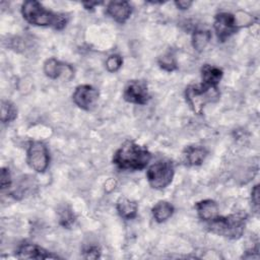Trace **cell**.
<instances>
[{
  "label": "cell",
  "mask_w": 260,
  "mask_h": 260,
  "mask_svg": "<svg viewBox=\"0 0 260 260\" xmlns=\"http://www.w3.org/2000/svg\"><path fill=\"white\" fill-rule=\"evenodd\" d=\"M16 255L20 259H56L59 258L57 255L49 252L48 250L40 247L36 244L23 243L17 250Z\"/></svg>",
  "instance_id": "cell-11"
},
{
  "label": "cell",
  "mask_w": 260,
  "mask_h": 260,
  "mask_svg": "<svg viewBox=\"0 0 260 260\" xmlns=\"http://www.w3.org/2000/svg\"><path fill=\"white\" fill-rule=\"evenodd\" d=\"M107 14L115 21L124 23L132 13V6L127 1H112L107 5Z\"/></svg>",
  "instance_id": "cell-12"
},
{
  "label": "cell",
  "mask_w": 260,
  "mask_h": 260,
  "mask_svg": "<svg viewBox=\"0 0 260 260\" xmlns=\"http://www.w3.org/2000/svg\"><path fill=\"white\" fill-rule=\"evenodd\" d=\"M123 98L126 102L135 105H145L150 100L148 86L144 80H130L126 84Z\"/></svg>",
  "instance_id": "cell-8"
},
{
  "label": "cell",
  "mask_w": 260,
  "mask_h": 260,
  "mask_svg": "<svg viewBox=\"0 0 260 260\" xmlns=\"http://www.w3.org/2000/svg\"><path fill=\"white\" fill-rule=\"evenodd\" d=\"M21 14L30 24L38 26H52L55 29H63L67 23V17L64 14L53 12L39 1L28 0L21 5Z\"/></svg>",
  "instance_id": "cell-2"
},
{
  "label": "cell",
  "mask_w": 260,
  "mask_h": 260,
  "mask_svg": "<svg viewBox=\"0 0 260 260\" xmlns=\"http://www.w3.org/2000/svg\"><path fill=\"white\" fill-rule=\"evenodd\" d=\"M211 39L208 29H196L192 35V46L197 52L203 51Z\"/></svg>",
  "instance_id": "cell-18"
},
{
  "label": "cell",
  "mask_w": 260,
  "mask_h": 260,
  "mask_svg": "<svg viewBox=\"0 0 260 260\" xmlns=\"http://www.w3.org/2000/svg\"><path fill=\"white\" fill-rule=\"evenodd\" d=\"M105 64H106V68L109 72H116L121 68V66L123 64V59L118 54H112L107 58Z\"/></svg>",
  "instance_id": "cell-22"
},
{
  "label": "cell",
  "mask_w": 260,
  "mask_h": 260,
  "mask_svg": "<svg viewBox=\"0 0 260 260\" xmlns=\"http://www.w3.org/2000/svg\"><path fill=\"white\" fill-rule=\"evenodd\" d=\"M100 4H101V3H99V2H83V6H84V8L87 9V10H91V9H93L94 6L100 5Z\"/></svg>",
  "instance_id": "cell-27"
},
{
  "label": "cell",
  "mask_w": 260,
  "mask_h": 260,
  "mask_svg": "<svg viewBox=\"0 0 260 260\" xmlns=\"http://www.w3.org/2000/svg\"><path fill=\"white\" fill-rule=\"evenodd\" d=\"M247 219V213L239 211L224 216L218 215L205 223L210 233L226 239L238 240L245 232Z\"/></svg>",
  "instance_id": "cell-3"
},
{
  "label": "cell",
  "mask_w": 260,
  "mask_h": 260,
  "mask_svg": "<svg viewBox=\"0 0 260 260\" xmlns=\"http://www.w3.org/2000/svg\"><path fill=\"white\" fill-rule=\"evenodd\" d=\"M151 213L156 222H165L167 221L174 213V206L165 200L158 201L151 208Z\"/></svg>",
  "instance_id": "cell-17"
},
{
  "label": "cell",
  "mask_w": 260,
  "mask_h": 260,
  "mask_svg": "<svg viewBox=\"0 0 260 260\" xmlns=\"http://www.w3.org/2000/svg\"><path fill=\"white\" fill-rule=\"evenodd\" d=\"M85 258H98L101 255V249L98 246H89L83 250Z\"/></svg>",
  "instance_id": "cell-25"
},
{
  "label": "cell",
  "mask_w": 260,
  "mask_h": 260,
  "mask_svg": "<svg viewBox=\"0 0 260 260\" xmlns=\"http://www.w3.org/2000/svg\"><path fill=\"white\" fill-rule=\"evenodd\" d=\"M175 167L171 159L162 157L152 162L146 171V179L151 188L161 190L168 187L174 178Z\"/></svg>",
  "instance_id": "cell-5"
},
{
  "label": "cell",
  "mask_w": 260,
  "mask_h": 260,
  "mask_svg": "<svg viewBox=\"0 0 260 260\" xmlns=\"http://www.w3.org/2000/svg\"><path fill=\"white\" fill-rule=\"evenodd\" d=\"M28 166L38 173H44L50 162V153L46 144L42 141H29L26 149Z\"/></svg>",
  "instance_id": "cell-6"
},
{
  "label": "cell",
  "mask_w": 260,
  "mask_h": 260,
  "mask_svg": "<svg viewBox=\"0 0 260 260\" xmlns=\"http://www.w3.org/2000/svg\"><path fill=\"white\" fill-rule=\"evenodd\" d=\"M116 209L118 214L124 219H132L136 217L138 211V205L135 201L126 197H120L116 203Z\"/></svg>",
  "instance_id": "cell-16"
},
{
  "label": "cell",
  "mask_w": 260,
  "mask_h": 260,
  "mask_svg": "<svg viewBox=\"0 0 260 260\" xmlns=\"http://www.w3.org/2000/svg\"><path fill=\"white\" fill-rule=\"evenodd\" d=\"M0 183H1V189L6 190L11 187V175L9 172V169L2 168L1 169V175H0Z\"/></svg>",
  "instance_id": "cell-23"
},
{
  "label": "cell",
  "mask_w": 260,
  "mask_h": 260,
  "mask_svg": "<svg viewBox=\"0 0 260 260\" xmlns=\"http://www.w3.org/2000/svg\"><path fill=\"white\" fill-rule=\"evenodd\" d=\"M207 150L205 147L200 146V145H189L185 148L183 152V157L184 161L188 166L196 167L200 166L203 160L205 159L207 155Z\"/></svg>",
  "instance_id": "cell-14"
},
{
  "label": "cell",
  "mask_w": 260,
  "mask_h": 260,
  "mask_svg": "<svg viewBox=\"0 0 260 260\" xmlns=\"http://www.w3.org/2000/svg\"><path fill=\"white\" fill-rule=\"evenodd\" d=\"M198 217L207 222L218 216V205L212 199H204L195 203Z\"/></svg>",
  "instance_id": "cell-13"
},
{
  "label": "cell",
  "mask_w": 260,
  "mask_h": 260,
  "mask_svg": "<svg viewBox=\"0 0 260 260\" xmlns=\"http://www.w3.org/2000/svg\"><path fill=\"white\" fill-rule=\"evenodd\" d=\"M175 5L181 9V10H186L188 9L191 5H192V1H186V0H180V1H176Z\"/></svg>",
  "instance_id": "cell-26"
},
{
  "label": "cell",
  "mask_w": 260,
  "mask_h": 260,
  "mask_svg": "<svg viewBox=\"0 0 260 260\" xmlns=\"http://www.w3.org/2000/svg\"><path fill=\"white\" fill-rule=\"evenodd\" d=\"M151 159L150 151L133 140H126L115 151L113 164L123 171L143 170Z\"/></svg>",
  "instance_id": "cell-1"
},
{
  "label": "cell",
  "mask_w": 260,
  "mask_h": 260,
  "mask_svg": "<svg viewBox=\"0 0 260 260\" xmlns=\"http://www.w3.org/2000/svg\"><path fill=\"white\" fill-rule=\"evenodd\" d=\"M99 90L89 84H80L75 87L72 100L73 103L84 111L92 110L99 100Z\"/></svg>",
  "instance_id": "cell-9"
},
{
  "label": "cell",
  "mask_w": 260,
  "mask_h": 260,
  "mask_svg": "<svg viewBox=\"0 0 260 260\" xmlns=\"http://www.w3.org/2000/svg\"><path fill=\"white\" fill-rule=\"evenodd\" d=\"M58 215H59V223L63 228L69 229L75 221V215L72 209L67 205H63L62 207L59 208Z\"/></svg>",
  "instance_id": "cell-20"
},
{
  "label": "cell",
  "mask_w": 260,
  "mask_h": 260,
  "mask_svg": "<svg viewBox=\"0 0 260 260\" xmlns=\"http://www.w3.org/2000/svg\"><path fill=\"white\" fill-rule=\"evenodd\" d=\"M44 73L51 79L63 78L70 80L74 76V69L69 64L63 63L55 58H50L44 63Z\"/></svg>",
  "instance_id": "cell-10"
},
{
  "label": "cell",
  "mask_w": 260,
  "mask_h": 260,
  "mask_svg": "<svg viewBox=\"0 0 260 260\" xmlns=\"http://www.w3.org/2000/svg\"><path fill=\"white\" fill-rule=\"evenodd\" d=\"M220 92L218 87L209 86L204 83L190 84L185 89V99L191 110L201 115L207 104L215 103L219 100Z\"/></svg>",
  "instance_id": "cell-4"
},
{
  "label": "cell",
  "mask_w": 260,
  "mask_h": 260,
  "mask_svg": "<svg viewBox=\"0 0 260 260\" xmlns=\"http://www.w3.org/2000/svg\"><path fill=\"white\" fill-rule=\"evenodd\" d=\"M157 63H158V66L162 70L168 71V72H172V71H174V70H176L178 68L176 58H175L174 54L171 53V52H167L164 55H161L158 58Z\"/></svg>",
  "instance_id": "cell-21"
},
{
  "label": "cell",
  "mask_w": 260,
  "mask_h": 260,
  "mask_svg": "<svg viewBox=\"0 0 260 260\" xmlns=\"http://www.w3.org/2000/svg\"><path fill=\"white\" fill-rule=\"evenodd\" d=\"M17 117V109L15 106L6 100L1 101V122L3 124L10 123Z\"/></svg>",
  "instance_id": "cell-19"
},
{
  "label": "cell",
  "mask_w": 260,
  "mask_h": 260,
  "mask_svg": "<svg viewBox=\"0 0 260 260\" xmlns=\"http://www.w3.org/2000/svg\"><path fill=\"white\" fill-rule=\"evenodd\" d=\"M223 75L222 70L219 67L210 64H204L201 68V78L202 83L217 87L219 81L221 80Z\"/></svg>",
  "instance_id": "cell-15"
},
{
  "label": "cell",
  "mask_w": 260,
  "mask_h": 260,
  "mask_svg": "<svg viewBox=\"0 0 260 260\" xmlns=\"http://www.w3.org/2000/svg\"><path fill=\"white\" fill-rule=\"evenodd\" d=\"M251 202L252 206L256 212L259 210V185H255L251 192Z\"/></svg>",
  "instance_id": "cell-24"
},
{
  "label": "cell",
  "mask_w": 260,
  "mask_h": 260,
  "mask_svg": "<svg viewBox=\"0 0 260 260\" xmlns=\"http://www.w3.org/2000/svg\"><path fill=\"white\" fill-rule=\"evenodd\" d=\"M213 28L218 41L224 42L236 34L240 26L235 14L230 12H219L214 16Z\"/></svg>",
  "instance_id": "cell-7"
}]
</instances>
